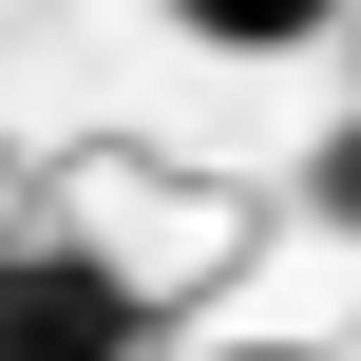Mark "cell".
Instances as JSON below:
<instances>
[{
    "instance_id": "obj_1",
    "label": "cell",
    "mask_w": 361,
    "mask_h": 361,
    "mask_svg": "<svg viewBox=\"0 0 361 361\" xmlns=\"http://www.w3.org/2000/svg\"><path fill=\"white\" fill-rule=\"evenodd\" d=\"M133 343H152V286L95 228H0V361H133Z\"/></svg>"
},
{
    "instance_id": "obj_4",
    "label": "cell",
    "mask_w": 361,
    "mask_h": 361,
    "mask_svg": "<svg viewBox=\"0 0 361 361\" xmlns=\"http://www.w3.org/2000/svg\"><path fill=\"white\" fill-rule=\"evenodd\" d=\"M209 361H324V343H209Z\"/></svg>"
},
{
    "instance_id": "obj_3",
    "label": "cell",
    "mask_w": 361,
    "mask_h": 361,
    "mask_svg": "<svg viewBox=\"0 0 361 361\" xmlns=\"http://www.w3.org/2000/svg\"><path fill=\"white\" fill-rule=\"evenodd\" d=\"M305 209H324V228H361V114L324 133V152H305Z\"/></svg>"
},
{
    "instance_id": "obj_2",
    "label": "cell",
    "mask_w": 361,
    "mask_h": 361,
    "mask_svg": "<svg viewBox=\"0 0 361 361\" xmlns=\"http://www.w3.org/2000/svg\"><path fill=\"white\" fill-rule=\"evenodd\" d=\"M190 38H228V57H286V38H324L305 0H190Z\"/></svg>"
}]
</instances>
